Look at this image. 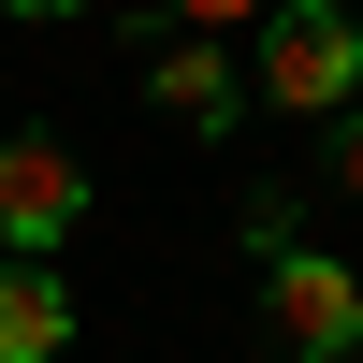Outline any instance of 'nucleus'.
<instances>
[{
  "mask_svg": "<svg viewBox=\"0 0 363 363\" xmlns=\"http://www.w3.org/2000/svg\"><path fill=\"white\" fill-rule=\"evenodd\" d=\"M349 87H363V15H349V0H277V15H262L247 102L262 116H349Z\"/></svg>",
  "mask_w": 363,
  "mask_h": 363,
  "instance_id": "obj_1",
  "label": "nucleus"
},
{
  "mask_svg": "<svg viewBox=\"0 0 363 363\" xmlns=\"http://www.w3.org/2000/svg\"><path fill=\"white\" fill-rule=\"evenodd\" d=\"M262 349L277 363H349L363 349V277L335 247H277L262 262Z\"/></svg>",
  "mask_w": 363,
  "mask_h": 363,
  "instance_id": "obj_2",
  "label": "nucleus"
},
{
  "mask_svg": "<svg viewBox=\"0 0 363 363\" xmlns=\"http://www.w3.org/2000/svg\"><path fill=\"white\" fill-rule=\"evenodd\" d=\"M73 218H87V174H73V145H44V131H0V247H15V262H58V247H73Z\"/></svg>",
  "mask_w": 363,
  "mask_h": 363,
  "instance_id": "obj_3",
  "label": "nucleus"
},
{
  "mask_svg": "<svg viewBox=\"0 0 363 363\" xmlns=\"http://www.w3.org/2000/svg\"><path fill=\"white\" fill-rule=\"evenodd\" d=\"M145 87H160L174 131H233V116H247V73H233L203 29H160V44H145Z\"/></svg>",
  "mask_w": 363,
  "mask_h": 363,
  "instance_id": "obj_4",
  "label": "nucleus"
},
{
  "mask_svg": "<svg viewBox=\"0 0 363 363\" xmlns=\"http://www.w3.org/2000/svg\"><path fill=\"white\" fill-rule=\"evenodd\" d=\"M73 349V291H58V262H15L0 247V363H58Z\"/></svg>",
  "mask_w": 363,
  "mask_h": 363,
  "instance_id": "obj_5",
  "label": "nucleus"
},
{
  "mask_svg": "<svg viewBox=\"0 0 363 363\" xmlns=\"http://www.w3.org/2000/svg\"><path fill=\"white\" fill-rule=\"evenodd\" d=\"M277 0H160V29H262Z\"/></svg>",
  "mask_w": 363,
  "mask_h": 363,
  "instance_id": "obj_6",
  "label": "nucleus"
},
{
  "mask_svg": "<svg viewBox=\"0 0 363 363\" xmlns=\"http://www.w3.org/2000/svg\"><path fill=\"white\" fill-rule=\"evenodd\" d=\"M320 131H335V145H320V174H335V189L363 203V102H349V116H320Z\"/></svg>",
  "mask_w": 363,
  "mask_h": 363,
  "instance_id": "obj_7",
  "label": "nucleus"
},
{
  "mask_svg": "<svg viewBox=\"0 0 363 363\" xmlns=\"http://www.w3.org/2000/svg\"><path fill=\"white\" fill-rule=\"evenodd\" d=\"M0 15H44V29H58V15H87V0H0Z\"/></svg>",
  "mask_w": 363,
  "mask_h": 363,
  "instance_id": "obj_8",
  "label": "nucleus"
}]
</instances>
